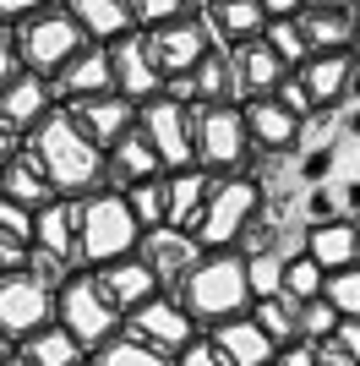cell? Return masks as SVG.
Instances as JSON below:
<instances>
[{"label":"cell","instance_id":"6da1fadb","mask_svg":"<svg viewBox=\"0 0 360 366\" xmlns=\"http://www.w3.org/2000/svg\"><path fill=\"white\" fill-rule=\"evenodd\" d=\"M28 153L44 164L49 186H55L60 197H93V192H104V148H93L82 132L71 126L66 109H55L44 126H33L28 132Z\"/></svg>","mask_w":360,"mask_h":366},{"label":"cell","instance_id":"7a4b0ae2","mask_svg":"<svg viewBox=\"0 0 360 366\" xmlns=\"http://www.w3.org/2000/svg\"><path fill=\"white\" fill-rule=\"evenodd\" d=\"M148 229L136 224L126 192H93V197H76V274H93V268H109L120 257H136Z\"/></svg>","mask_w":360,"mask_h":366},{"label":"cell","instance_id":"3957f363","mask_svg":"<svg viewBox=\"0 0 360 366\" xmlns=\"http://www.w3.org/2000/svg\"><path fill=\"white\" fill-rule=\"evenodd\" d=\"M180 301H186V312L196 317V328L208 334V328H219V322H235L251 312V285H246V257L240 252H213V257H202L186 274V285H180Z\"/></svg>","mask_w":360,"mask_h":366},{"label":"cell","instance_id":"277c9868","mask_svg":"<svg viewBox=\"0 0 360 366\" xmlns=\"http://www.w3.org/2000/svg\"><path fill=\"white\" fill-rule=\"evenodd\" d=\"M262 208H268V192H262L256 175H219V186H213V197H208V214L191 229V241L208 257L213 252H240V235L251 229V219Z\"/></svg>","mask_w":360,"mask_h":366},{"label":"cell","instance_id":"5b68a950","mask_svg":"<svg viewBox=\"0 0 360 366\" xmlns=\"http://www.w3.org/2000/svg\"><path fill=\"white\" fill-rule=\"evenodd\" d=\"M11 39H16V61H22V71L44 76V82H55V76L88 49V33L76 28V16L66 11V6H49V11L28 16L22 28H11Z\"/></svg>","mask_w":360,"mask_h":366},{"label":"cell","instance_id":"8992f818","mask_svg":"<svg viewBox=\"0 0 360 366\" xmlns=\"http://www.w3.org/2000/svg\"><path fill=\"white\" fill-rule=\"evenodd\" d=\"M196 169L208 175H251L256 148L246 132V109L240 104H196Z\"/></svg>","mask_w":360,"mask_h":366},{"label":"cell","instance_id":"52a82bcc","mask_svg":"<svg viewBox=\"0 0 360 366\" xmlns=\"http://www.w3.org/2000/svg\"><path fill=\"white\" fill-rule=\"evenodd\" d=\"M55 322L88 350V361H93V350H104L109 339L126 328V317L104 301V290H99V279H93V274H71L55 290Z\"/></svg>","mask_w":360,"mask_h":366},{"label":"cell","instance_id":"ba28073f","mask_svg":"<svg viewBox=\"0 0 360 366\" xmlns=\"http://www.w3.org/2000/svg\"><path fill=\"white\" fill-rule=\"evenodd\" d=\"M136 126H142V137L153 142V153H159V164L169 169H191L196 164V121L191 109L175 104V99H148V104L136 109Z\"/></svg>","mask_w":360,"mask_h":366},{"label":"cell","instance_id":"9c48e42d","mask_svg":"<svg viewBox=\"0 0 360 366\" xmlns=\"http://www.w3.org/2000/svg\"><path fill=\"white\" fill-rule=\"evenodd\" d=\"M126 334L142 339V345H153V350H164L169 361H180V355L202 339V328H196V317L186 312V301L164 290V295H153L142 312H131V317H126Z\"/></svg>","mask_w":360,"mask_h":366},{"label":"cell","instance_id":"30bf717a","mask_svg":"<svg viewBox=\"0 0 360 366\" xmlns=\"http://www.w3.org/2000/svg\"><path fill=\"white\" fill-rule=\"evenodd\" d=\"M142 49H148V61L159 66V76H191L196 61L213 49V33H208V22H202V11H196V16L169 22V28L142 33Z\"/></svg>","mask_w":360,"mask_h":366},{"label":"cell","instance_id":"8fae6325","mask_svg":"<svg viewBox=\"0 0 360 366\" xmlns=\"http://www.w3.org/2000/svg\"><path fill=\"white\" fill-rule=\"evenodd\" d=\"M55 322V290H44L33 274H0V334L22 339Z\"/></svg>","mask_w":360,"mask_h":366},{"label":"cell","instance_id":"7c38bea8","mask_svg":"<svg viewBox=\"0 0 360 366\" xmlns=\"http://www.w3.org/2000/svg\"><path fill=\"white\" fill-rule=\"evenodd\" d=\"M136 257L148 262L153 274H159V285H164V290L175 295L180 285H186V274H191V268H196L202 257H208V252H202V246H196L191 235H186V229H169V224H159V229H148V235H142Z\"/></svg>","mask_w":360,"mask_h":366},{"label":"cell","instance_id":"4fadbf2b","mask_svg":"<svg viewBox=\"0 0 360 366\" xmlns=\"http://www.w3.org/2000/svg\"><path fill=\"white\" fill-rule=\"evenodd\" d=\"M60 109L71 115V126L93 142V148H104V153L136 126V104H131V99H120V93H104V99H82V104H60Z\"/></svg>","mask_w":360,"mask_h":366},{"label":"cell","instance_id":"5bb4252c","mask_svg":"<svg viewBox=\"0 0 360 366\" xmlns=\"http://www.w3.org/2000/svg\"><path fill=\"white\" fill-rule=\"evenodd\" d=\"M93 279H99L104 301L115 306L120 317H131V312H142V306H148L153 295H164L159 274H153V268H148L142 257H120V262H109V268H93Z\"/></svg>","mask_w":360,"mask_h":366},{"label":"cell","instance_id":"9a60e30c","mask_svg":"<svg viewBox=\"0 0 360 366\" xmlns=\"http://www.w3.org/2000/svg\"><path fill=\"white\" fill-rule=\"evenodd\" d=\"M49 88H55V104H82V99H104V93H115V61H109V44H88L55 82H49Z\"/></svg>","mask_w":360,"mask_h":366},{"label":"cell","instance_id":"2e32d148","mask_svg":"<svg viewBox=\"0 0 360 366\" xmlns=\"http://www.w3.org/2000/svg\"><path fill=\"white\" fill-rule=\"evenodd\" d=\"M213 186H219V175H208V169H196V164L191 169H169L164 175V224L191 235V229L202 224V214H208Z\"/></svg>","mask_w":360,"mask_h":366},{"label":"cell","instance_id":"e0dca14e","mask_svg":"<svg viewBox=\"0 0 360 366\" xmlns=\"http://www.w3.org/2000/svg\"><path fill=\"white\" fill-rule=\"evenodd\" d=\"M55 88H49L44 76H33V71H16L6 88H0V121L11 126V132H22L28 137L33 126H44L49 115H55Z\"/></svg>","mask_w":360,"mask_h":366},{"label":"cell","instance_id":"ac0fdd59","mask_svg":"<svg viewBox=\"0 0 360 366\" xmlns=\"http://www.w3.org/2000/svg\"><path fill=\"white\" fill-rule=\"evenodd\" d=\"M109 61H115V93H120V99H131L136 109L148 104V99H159V93H164V76H159V66L148 61L142 33H131V39L109 44Z\"/></svg>","mask_w":360,"mask_h":366},{"label":"cell","instance_id":"d6986e66","mask_svg":"<svg viewBox=\"0 0 360 366\" xmlns=\"http://www.w3.org/2000/svg\"><path fill=\"white\" fill-rule=\"evenodd\" d=\"M202 22L213 33V49H235V44H251L262 39L268 16L256 0H202Z\"/></svg>","mask_w":360,"mask_h":366},{"label":"cell","instance_id":"ffe728a7","mask_svg":"<svg viewBox=\"0 0 360 366\" xmlns=\"http://www.w3.org/2000/svg\"><path fill=\"white\" fill-rule=\"evenodd\" d=\"M306 257L322 274H344L360 262V224L355 219H328V224H306Z\"/></svg>","mask_w":360,"mask_h":366},{"label":"cell","instance_id":"44dd1931","mask_svg":"<svg viewBox=\"0 0 360 366\" xmlns=\"http://www.w3.org/2000/svg\"><path fill=\"white\" fill-rule=\"evenodd\" d=\"M104 159H109V164H104V186H109V192H126V186H136V181H159V175H164L153 142L142 137V126H131Z\"/></svg>","mask_w":360,"mask_h":366},{"label":"cell","instance_id":"7402d4cb","mask_svg":"<svg viewBox=\"0 0 360 366\" xmlns=\"http://www.w3.org/2000/svg\"><path fill=\"white\" fill-rule=\"evenodd\" d=\"M208 339H213V350L224 355L229 366H273V361H279V345L256 328L251 312H246V317H235V322L208 328Z\"/></svg>","mask_w":360,"mask_h":366},{"label":"cell","instance_id":"603a6c76","mask_svg":"<svg viewBox=\"0 0 360 366\" xmlns=\"http://www.w3.org/2000/svg\"><path fill=\"white\" fill-rule=\"evenodd\" d=\"M246 132H251L256 153H295L300 148V121L279 99H246Z\"/></svg>","mask_w":360,"mask_h":366},{"label":"cell","instance_id":"cb8c5ba5","mask_svg":"<svg viewBox=\"0 0 360 366\" xmlns=\"http://www.w3.org/2000/svg\"><path fill=\"white\" fill-rule=\"evenodd\" d=\"M235 61V82H240V104L246 99H273V88L289 76V66L268 49V39H251V44H235L229 49Z\"/></svg>","mask_w":360,"mask_h":366},{"label":"cell","instance_id":"d4e9b609","mask_svg":"<svg viewBox=\"0 0 360 366\" xmlns=\"http://www.w3.org/2000/svg\"><path fill=\"white\" fill-rule=\"evenodd\" d=\"M300 82L311 93L316 109H339L349 99V82H355V55L349 49H333V55H311L300 66Z\"/></svg>","mask_w":360,"mask_h":366},{"label":"cell","instance_id":"484cf974","mask_svg":"<svg viewBox=\"0 0 360 366\" xmlns=\"http://www.w3.org/2000/svg\"><path fill=\"white\" fill-rule=\"evenodd\" d=\"M66 11L76 16V28L88 33V44H120V39L136 33L126 0H66Z\"/></svg>","mask_w":360,"mask_h":366},{"label":"cell","instance_id":"4316f807","mask_svg":"<svg viewBox=\"0 0 360 366\" xmlns=\"http://www.w3.org/2000/svg\"><path fill=\"white\" fill-rule=\"evenodd\" d=\"M33 246H44V252H55V257H66V262H71V274H76V202L71 197H55V202L39 208Z\"/></svg>","mask_w":360,"mask_h":366},{"label":"cell","instance_id":"83f0119b","mask_svg":"<svg viewBox=\"0 0 360 366\" xmlns=\"http://www.w3.org/2000/svg\"><path fill=\"white\" fill-rule=\"evenodd\" d=\"M0 197H11V202H22V208H33V214H39V208H44V202H55L60 192L49 186L44 164H39V159L22 148L11 164H6V186H0Z\"/></svg>","mask_w":360,"mask_h":366},{"label":"cell","instance_id":"f1b7e54d","mask_svg":"<svg viewBox=\"0 0 360 366\" xmlns=\"http://www.w3.org/2000/svg\"><path fill=\"white\" fill-rule=\"evenodd\" d=\"M16 355H22L28 366H88V350H82L60 322H49V328H39V334H28L22 345H16Z\"/></svg>","mask_w":360,"mask_h":366},{"label":"cell","instance_id":"f546056e","mask_svg":"<svg viewBox=\"0 0 360 366\" xmlns=\"http://www.w3.org/2000/svg\"><path fill=\"white\" fill-rule=\"evenodd\" d=\"M196 82V104H240V82H235V61L229 49H208L191 71Z\"/></svg>","mask_w":360,"mask_h":366},{"label":"cell","instance_id":"4dcf8cb0","mask_svg":"<svg viewBox=\"0 0 360 366\" xmlns=\"http://www.w3.org/2000/svg\"><path fill=\"white\" fill-rule=\"evenodd\" d=\"M251 317H256V328L284 350V345H295L300 339V306L289 301V295H268V301H251Z\"/></svg>","mask_w":360,"mask_h":366},{"label":"cell","instance_id":"1f68e13d","mask_svg":"<svg viewBox=\"0 0 360 366\" xmlns=\"http://www.w3.org/2000/svg\"><path fill=\"white\" fill-rule=\"evenodd\" d=\"M93 366H175V361H169L164 350H153V345H142V339H131L126 328H120L104 350H93Z\"/></svg>","mask_w":360,"mask_h":366},{"label":"cell","instance_id":"d6a6232c","mask_svg":"<svg viewBox=\"0 0 360 366\" xmlns=\"http://www.w3.org/2000/svg\"><path fill=\"white\" fill-rule=\"evenodd\" d=\"M322 285H328V274H322V268L306 257V246H300L295 257H284V295H289L295 306L322 301Z\"/></svg>","mask_w":360,"mask_h":366},{"label":"cell","instance_id":"836d02e7","mask_svg":"<svg viewBox=\"0 0 360 366\" xmlns=\"http://www.w3.org/2000/svg\"><path fill=\"white\" fill-rule=\"evenodd\" d=\"M126 6H131L136 33L169 28V22H180V16H196V11H202V0H126Z\"/></svg>","mask_w":360,"mask_h":366},{"label":"cell","instance_id":"e575fe53","mask_svg":"<svg viewBox=\"0 0 360 366\" xmlns=\"http://www.w3.org/2000/svg\"><path fill=\"white\" fill-rule=\"evenodd\" d=\"M246 285H251V301L284 295V252H256V257H246Z\"/></svg>","mask_w":360,"mask_h":366},{"label":"cell","instance_id":"d590c367","mask_svg":"<svg viewBox=\"0 0 360 366\" xmlns=\"http://www.w3.org/2000/svg\"><path fill=\"white\" fill-rule=\"evenodd\" d=\"M262 39H268V49L289 66V71H300V66L311 61V44H306L300 22H268V28H262Z\"/></svg>","mask_w":360,"mask_h":366},{"label":"cell","instance_id":"8d00e7d4","mask_svg":"<svg viewBox=\"0 0 360 366\" xmlns=\"http://www.w3.org/2000/svg\"><path fill=\"white\" fill-rule=\"evenodd\" d=\"M322 301H328L339 317L360 322V262H355V268H344V274H328V285H322Z\"/></svg>","mask_w":360,"mask_h":366},{"label":"cell","instance_id":"74e56055","mask_svg":"<svg viewBox=\"0 0 360 366\" xmlns=\"http://www.w3.org/2000/svg\"><path fill=\"white\" fill-rule=\"evenodd\" d=\"M126 202H131V214H136L142 229H159V224H164V175H159V181L126 186Z\"/></svg>","mask_w":360,"mask_h":366},{"label":"cell","instance_id":"f35d334b","mask_svg":"<svg viewBox=\"0 0 360 366\" xmlns=\"http://www.w3.org/2000/svg\"><path fill=\"white\" fill-rule=\"evenodd\" d=\"M339 322H344V317H339L328 301H306V306H300V345H328Z\"/></svg>","mask_w":360,"mask_h":366},{"label":"cell","instance_id":"ab89813d","mask_svg":"<svg viewBox=\"0 0 360 366\" xmlns=\"http://www.w3.org/2000/svg\"><path fill=\"white\" fill-rule=\"evenodd\" d=\"M273 99H279V104H284V109H289V115H295L300 126L311 121V115H322V109L311 104V93H306V82H300V71H289L284 82H279V88H273Z\"/></svg>","mask_w":360,"mask_h":366},{"label":"cell","instance_id":"60d3db41","mask_svg":"<svg viewBox=\"0 0 360 366\" xmlns=\"http://www.w3.org/2000/svg\"><path fill=\"white\" fill-rule=\"evenodd\" d=\"M33 224H39V214H33V208H22V202H11V197H0V235L33 241Z\"/></svg>","mask_w":360,"mask_h":366},{"label":"cell","instance_id":"b9f144b4","mask_svg":"<svg viewBox=\"0 0 360 366\" xmlns=\"http://www.w3.org/2000/svg\"><path fill=\"white\" fill-rule=\"evenodd\" d=\"M49 6H66V0H0V28H22L28 16L49 11Z\"/></svg>","mask_w":360,"mask_h":366},{"label":"cell","instance_id":"7bdbcfd3","mask_svg":"<svg viewBox=\"0 0 360 366\" xmlns=\"http://www.w3.org/2000/svg\"><path fill=\"white\" fill-rule=\"evenodd\" d=\"M28 262H33V241L0 235V274H28Z\"/></svg>","mask_w":360,"mask_h":366},{"label":"cell","instance_id":"ee69618b","mask_svg":"<svg viewBox=\"0 0 360 366\" xmlns=\"http://www.w3.org/2000/svg\"><path fill=\"white\" fill-rule=\"evenodd\" d=\"M175 366H229V361H224V355H219V350H213V339L202 334V339H196V345H191V350H186V355H180Z\"/></svg>","mask_w":360,"mask_h":366},{"label":"cell","instance_id":"f6af8a7d","mask_svg":"<svg viewBox=\"0 0 360 366\" xmlns=\"http://www.w3.org/2000/svg\"><path fill=\"white\" fill-rule=\"evenodd\" d=\"M328 345H339V350H344L349 361L360 366V322H349V317H344L339 328H333V339H328Z\"/></svg>","mask_w":360,"mask_h":366},{"label":"cell","instance_id":"bcb514c9","mask_svg":"<svg viewBox=\"0 0 360 366\" xmlns=\"http://www.w3.org/2000/svg\"><path fill=\"white\" fill-rule=\"evenodd\" d=\"M16 71H22V61H16V39H11V28H0V88H6Z\"/></svg>","mask_w":360,"mask_h":366},{"label":"cell","instance_id":"7dc6e473","mask_svg":"<svg viewBox=\"0 0 360 366\" xmlns=\"http://www.w3.org/2000/svg\"><path fill=\"white\" fill-rule=\"evenodd\" d=\"M256 6H262L268 22H295V16L306 11V0H256Z\"/></svg>","mask_w":360,"mask_h":366},{"label":"cell","instance_id":"c3c4849f","mask_svg":"<svg viewBox=\"0 0 360 366\" xmlns=\"http://www.w3.org/2000/svg\"><path fill=\"white\" fill-rule=\"evenodd\" d=\"M279 366H322V361H316V345H300L295 339V345L279 350Z\"/></svg>","mask_w":360,"mask_h":366},{"label":"cell","instance_id":"681fc988","mask_svg":"<svg viewBox=\"0 0 360 366\" xmlns=\"http://www.w3.org/2000/svg\"><path fill=\"white\" fill-rule=\"evenodd\" d=\"M22 148H28V137H22V132H11V126L0 121V169L11 164V159H16V153H22Z\"/></svg>","mask_w":360,"mask_h":366},{"label":"cell","instance_id":"f907efd6","mask_svg":"<svg viewBox=\"0 0 360 366\" xmlns=\"http://www.w3.org/2000/svg\"><path fill=\"white\" fill-rule=\"evenodd\" d=\"M306 6H316V11H349L355 0H306Z\"/></svg>","mask_w":360,"mask_h":366},{"label":"cell","instance_id":"816d5d0a","mask_svg":"<svg viewBox=\"0 0 360 366\" xmlns=\"http://www.w3.org/2000/svg\"><path fill=\"white\" fill-rule=\"evenodd\" d=\"M11 355H16V339H6V334H0V366L11 361Z\"/></svg>","mask_w":360,"mask_h":366},{"label":"cell","instance_id":"f5cc1de1","mask_svg":"<svg viewBox=\"0 0 360 366\" xmlns=\"http://www.w3.org/2000/svg\"><path fill=\"white\" fill-rule=\"evenodd\" d=\"M6 366H28V361H22V355H11V361H6Z\"/></svg>","mask_w":360,"mask_h":366},{"label":"cell","instance_id":"db71d44e","mask_svg":"<svg viewBox=\"0 0 360 366\" xmlns=\"http://www.w3.org/2000/svg\"><path fill=\"white\" fill-rule=\"evenodd\" d=\"M349 11H355V22H360V0H355V6H349Z\"/></svg>","mask_w":360,"mask_h":366},{"label":"cell","instance_id":"11a10c76","mask_svg":"<svg viewBox=\"0 0 360 366\" xmlns=\"http://www.w3.org/2000/svg\"><path fill=\"white\" fill-rule=\"evenodd\" d=\"M273 366H279V361H273Z\"/></svg>","mask_w":360,"mask_h":366},{"label":"cell","instance_id":"9f6ffc18","mask_svg":"<svg viewBox=\"0 0 360 366\" xmlns=\"http://www.w3.org/2000/svg\"><path fill=\"white\" fill-rule=\"evenodd\" d=\"M88 366H93V361H88Z\"/></svg>","mask_w":360,"mask_h":366}]
</instances>
